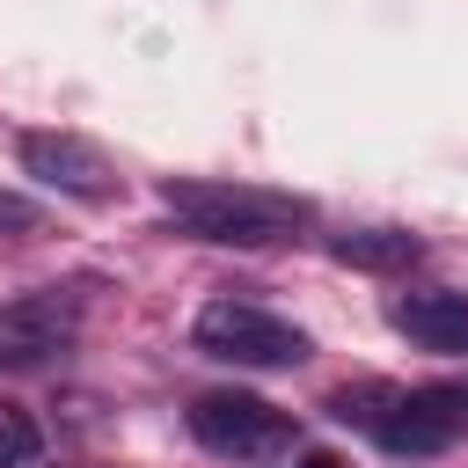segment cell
<instances>
[{
  "mask_svg": "<svg viewBox=\"0 0 468 468\" xmlns=\"http://www.w3.org/2000/svg\"><path fill=\"white\" fill-rule=\"evenodd\" d=\"M15 154H22V176H37L58 197H80V205H110L117 197V168L73 132H22Z\"/></svg>",
  "mask_w": 468,
  "mask_h": 468,
  "instance_id": "obj_5",
  "label": "cell"
},
{
  "mask_svg": "<svg viewBox=\"0 0 468 468\" xmlns=\"http://www.w3.org/2000/svg\"><path fill=\"white\" fill-rule=\"evenodd\" d=\"M373 439L388 453H446L468 439V395L461 388H395L388 410L373 417Z\"/></svg>",
  "mask_w": 468,
  "mask_h": 468,
  "instance_id": "obj_4",
  "label": "cell"
},
{
  "mask_svg": "<svg viewBox=\"0 0 468 468\" xmlns=\"http://www.w3.org/2000/svg\"><path fill=\"white\" fill-rule=\"evenodd\" d=\"M80 336V300L73 292H22L0 307V366H37Z\"/></svg>",
  "mask_w": 468,
  "mask_h": 468,
  "instance_id": "obj_6",
  "label": "cell"
},
{
  "mask_svg": "<svg viewBox=\"0 0 468 468\" xmlns=\"http://www.w3.org/2000/svg\"><path fill=\"white\" fill-rule=\"evenodd\" d=\"M300 468H344L336 453H300Z\"/></svg>",
  "mask_w": 468,
  "mask_h": 468,
  "instance_id": "obj_11",
  "label": "cell"
},
{
  "mask_svg": "<svg viewBox=\"0 0 468 468\" xmlns=\"http://www.w3.org/2000/svg\"><path fill=\"white\" fill-rule=\"evenodd\" d=\"M168 219H183L197 241H234V249H263V241H292L307 227V205L285 190H256V183H219V176H168L161 183Z\"/></svg>",
  "mask_w": 468,
  "mask_h": 468,
  "instance_id": "obj_1",
  "label": "cell"
},
{
  "mask_svg": "<svg viewBox=\"0 0 468 468\" xmlns=\"http://www.w3.org/2000/svg\"><path fill=\"white\" fill-rule=\"evenodd\" d=\"M37 219H44V212H37L29 197H15V190H0V234H37Z\"/></svg>",
  "mask_w": 468,
  "mask_h": 468,
  "instance_id": "obj_10",
  "label": "cell"
},
{
  "mask_svg": "<svg viewBox=\"0 0 468 468\" xmlns=\"http://www.w3.org/2000/svg\"><path fill=\"white\" fill-rule=\"evenodd\" d=\"M388 322L417 351H468V292H395Z\"/></svg>",
  "mask_w": 468,
  "mask_h": 468,
  "instance_id": "obj_7",
  "label": "cell"
},
{
  "mask_svg": "<svg viewBox=\"0 0 468 468\" xmlns=\"http://www.w3.org/2000/svg\"><path fill=\"white\" fill-rule=\"evenodd\" d=\"M44 453V431H37V417L22 410V402H0V468H29Z\"/></svg>",
  "mask_w": 468,
  "mask_h": 468,
  "instance_id": "obj_9",
  "label": "cell"
},
{
  "mask_svg": "<svg viewBox=\"0 0 468 468\" xmlns=\"http://www.w3.org/2000/svg\"><path fill=\"white\" fill-rule=\"evenodd\" d=\"M190 439L219 461H271V453H292L300 446V424L263 402V395H241V388H212L190 402Z\"/></svg>",
  "mask_w": 468,
  "mask_h": 468,
  "instance_id": "obj_3",
  "label": "cell"
},
{
  "mask_svg": "<svg viewBox=\"0 0 468 468\" xmlns=\"http://www.w3.org/2000/svg\"><path fill=\"white\" fill-rule=\"evenodd\" d=\"M190 336H197L205 358L256 366V373H278V366H300L307 358V329H292L285 314H271L256 300H212V307H197Z\"/></svg>",
  "mask_w": 468,
  "mask_h": 468,
  "instance_id": "obj_2",
  "label": "cell"
},
{
  "mask_svg": "<svg viewBox=\"0 0 468 468\" xmlns=\"http://www.w3.org/2000/svg\"><path fill=\"white\" fill-rule=\"evenodd\" d=\"M329 256L351 271H410L424 256V241L410 227H344V234H329Z\"/></svg>",
  "mask_w": 468,
  "mask_h": 468,
  "instance_id": "obj_8",
  "label": "cell"
}]
</instances>
